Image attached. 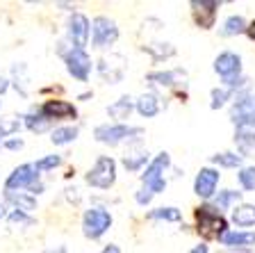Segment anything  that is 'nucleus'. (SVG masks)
I'll return each mask as SVG.
<instances>
[{
    "label": "nucleus",
    "instance_id": "nucleus-1",
    "mask_svg": "<svg viewBox=\"0 0 255 253\" xmlns=\"http://www.w3.org/2000/svg\"><path fill=\"white\" fill-rule=\"evenodd\" d=\"M196 222H198V233H201L203 238L207 240H214L219 238L221 240L226 235V219L221 217V212H217L214 206H201L196 210Z\"/></svg>",
    "mask_w": 255,
    "mask_h": 253
},
{
    "label": "nucleus",
    "instance_id": "nucleus-2",
    "mask_svg": "<svg viewBox=\"0 0 255 253\" xmlns=\"http://www.w3.org/2000/svg\"><path fill=\"white\" fill-rule=\"evenodd\" d=\"M117 180V162L107 155L96 160V164L89 169V174H87V183L91 187H98V190H110L112 185Z\"/></svg>",
    "mask_w": 255,
    "mask_h": 253
},
{
    "label": "nucleus",
    "instance_id": "nucleus-3",
    "mask_svg": "<svg viewBox=\"0 0 255 253\" xmlns=\"http://www.w3.org/2000/svg\"><path fill=\"white\" fill-rule=\"evenodd\" d=\"M169 167V155L166 153H159L153 162L146 167V171L141 174V180H143V187L150 192V194H159L164 192L166 187V180H164V169Z\"/></svg>",
    "mask_w": 255,
    "mask_h": 253
},
{
    "label": "nucleus",
    "instance_id": "nucleus-4",
    "mask_svg": "<svg viewBox=\"0 0 255 253\" xmlns=\"http://www.w3.org/2000/svg\"><path fill=\"white\" fill-rule=\"evenodd\" d=\"M110 226H112V215L107 210H103V208H91L82 217V231L91 240H98Z\"/></svg>",
    "mask_w": 255,
    "mask_h": 253
},
{
    "label": "nucleus",
    "instance_id": "nucleus-5",
    "mask_svg": "<svg viewBox=\"0 0 255 253\" xmlns=\"http://www.w3.org/2000/svg\"><path fill=\"white\" fill-rule=\"evenodd\" d=\"M130 135H141V128H130V126H123V123H112V126H98L94 130V137L103 144H110V146H117L119 142L128 139Z\"/></svg>",
    "mask_w": 255,
    "mask_h": 253
},
{
    "label": "nucleus",
    "instance_id": "nucleus-6",
    "mask_svg": "<svg viewBox=\"0 0 255 253\" xmlns=\"http://www.w3.org/2000/svg\"><path fill=\"white\" fill-rule=\"evenodd\" d=\"M91 39H94V46L98 48H105L112 46V43L119 39V27L117 23L107 18V16H98L91 25Z\"/></svg>",
    "mask_w": 255,
    "mask_h": 253
},
{
    "label": "nucleus",
    "instance_id": "nucleus-7",
    "mask_svg": "<svg viewBox=\"0 0 255 253\" xmlns=\"http://www.w3.org/2000/svg\"><path fill=\"white\" fill-rule=\"evenodd\" d=\"M64 62H66V69L73 78H78L80 82H85L91 73V57L82 50V48H71L69 53L64 55Z\"/></svg>",
    "mask_w": 255,
    "mask_h": 253
},
{
    "label": "nucleus",
    "instance_id": "nucleus-8",
    "mask_svg": "<svg viewBox=\"0 0 255 253\" xmlns=\"http://www.w3.org/2000/svg\"><path fill=\"white\" fill-rule=\"evenodd\" d=\"M233 121L235 126L242 128H255V96H242L233 105Z\"/></svg>",
    "mask_w": 255,
    "mask_h": 253
},
{
    "label": "nucleus",
    "instance_id": "nucleus-9",
    "mask_svg": "<svg viewBox=\"0 0 255 253\" xmlns=\"http://www.w3.org/2000/svg\"><path fill=\"white\" fill-rule=\"evenodd\" d=\"M89 18L82 14H73L69 18V39L73 41V48H82L85 50L87 41H89Z\"/></svg>",
    "mask_w": 255,
    "mask_h": 253
},
{
    "label": "nucleus",
    "instance_id": "nucleus-10",
    "mask_svg": "<svg viewBox=\"0 0 255 253\" xmlns=\"http://www.w3.org/2000/svg\"><path fill=\"white\" fill-rule=\"evenodd\" d=\"M34 180H37V169H34V164H21V167L14 169V171L9 174L5 187L9 192L11 190H21V187H32Z\"/></svg>",
    "mask_w": 255,
    "mask_h": 253
},
{
    "label": "nucleus",
    "instance_id": "nucleus-11",
    "mask_svg": "<svg viewBox=\"0 0 255 253\" xmlns=\"http://www.w3.org/2000/svg\"><path fill=\"white\" fill-rule=\"evenodd\" d=\"M214 71L226 80H235V75L242 71V57L237 53H221L214 59Z\"/></svg>",
    "mask_w": 255,
    "mask_h": 253
},
{
    "label": "nucleus",
    "instance_id": "nucleus-12",
    "mask_svg": "<svg viewBox=\"0 0 255 253\" xmlns=\"http://www.w3.org/2000/svg\"><path fill=\"white\" fill-rule=\"evenodd\" d=\"M217 185H219V171H214V169H201L196 180H194V192L201 199H210L217 192Z\"/></svg>",
    "mask_w": 255,
    "mask_h": 253
},
{
    "label": "nucleus",
    "instance_id": "nucleus-13",
    "mask_svg": "<svg viewBox=\"0 0 255 253\" xmlns=\"http://www.w3.org/2000/svg\"><path fill=\"white\" fill-rule=\"evenodd\" d=\"M41 114L46 116L48 121L50 119H73L78 114V110L71 103H66V100H46L41 107Z\"/></svg>",
    "mask_w": 255,
    "mask_h": 253
},
{
    "label": "nucleus",
    "instance_id": "nucleus-14",
    "mask_svg": "<svg viewBox=\"0 0 255 253\" xmlns=\"http://www.w3.org/2000/svg\"><path fill=\"white\" fill-rule=\"evenodd\" d=\"M191 7H194V18H196V23L201 27H212L214 25V18H217V9H219V2H205V0H194L191 2Z\"/></svg>",
    "mask_w": 255,
    "mask_h": 253
},
{
    "label": "nucleus",
    "instance_id": "nucleus-15",
    "mask_svg": "<svg viewBox=\"0 0 255 253\" xmlns=\"http://www.w3.org/2000/svg\"><path fill=\"white\" fill-rule=\"evenodd\" d=\"M101 75L105 80H110V82H119V80L123 78V71H126V66H123V57H119V55H110V57H103L101 59Z\"/></svg>",
    "mask_w": 255,
    "mask_h": 253
},
{
    "label": "nucleus",
    "instance_id": "nucleus-16",
    "mask_svg": "<svg viewBox=\"0 0 255 253\" xmlns=\"http://www.w3.org/2000/svg\"><path fill=\"white\" fill-rule=\"evenodd\" d=\"M223 247H228V249H246L251 247V244H255V233H226L221 238Z\"/></svg>",
    "mask_w": 255,
    "mask_h": 253
},
{
    "label": "nucleus",
    "instance_id": "nucleus-17",
    "mask_svg": "<svg viewBox=\"0 0 255 253\" xmlns=\"http://www.w3.org/2000/svg\"><path fill=\"white\" fill-rule=\"evenodd\" d=\"M233 222L237 226H255V206L242 203L233 210Z\"/></svg>",
    "mask_w": 255,
    "mask_h": 253
},
{
    "label": "nucleus",
    "instance_id": "nucleus-18",
    "mask_svg": "<svg viewBox=\"0 0 255 253\" xmlns=\"http://www.w3.org/2000/svg\"><path fill=\"white\" fill-rule=\"evenodd\" d=\"M137 112L141 116H155L159 112V100H157V96H153V94H143V96H139V100H137Z\"/></svg>",
    "mask_w": 255,
    "mask_h": 253
},
{
    "label": "nucleus",
    "instance_id": "nucleus-19",
    "mask_svg": "<svg viewBox=\"0 0 255 253\" xmlns=\"http://www.w3.org/2000/svg\"><path fill=\"white\" fill-rule=\"evenodd\" d=\"M246 21L242 18V16H230V18H226V23L221 25V34L223 37H235V34H242V32H246Z\"/></svg>",
    "mask_w": 255,
    "mask_h": 253
},
{
    "label": "nucleus",
    "instance_id": "nucleus-20",
    "mask_svg": "<svg viewBox=\"0 0 255 253\" xmlns=\"http://www.w3.org/2000/svg\"><path fill=\"white\" fill-rule=\"evenodd\" d=\"M185 80V73H182L180 69L175 71H157V73H150L148 80H153V82H159V84H166V87H173L178 80Z\"/></svg>",
    "mask_w": 255,
    "mask_h": 253
},
{
    "label": "nucleus",
    "instance_id": "nucleus-21",
    "mask_svg": "<svg viewBox=\"0 0 255 253\" xmlns=\"http://www.w3.org/2000/svg\"><path fill=\"white\" fill-rule=\"evenodd\" d=\"M130 110H132V100L128 98V96H123V98H119L114 105L107 107V112H110V116H114V119H128V114H130Z\"/></svg>",
    "mask_w": 255,
    "mask_h": 253
},
{
    "label": "nucleus",
    "instance_id": "nucleus-22",
    "mask_svg": "<svg viewBox=\"0 0 255 253\" xmlns=\"http://www.w3.org/2000/svg\"><path fill=\"white\" fill-rule=\"evenodd\" d=\"M7 199H9L21 212H30V210H34V208H37V201H34V196H25V194H14V192H7Z\"/></svg>",
    "mask_w": 255,
    "mask_h": 253
},
{
    "label": "nucleus",
    "instance_id": "nucleus-23",
    "mask_svg": "<svg viewBox=\"0 0 255 253\" xmlns=\"http://www.w3.org/2000/svg\"><path fill=\"white\" fill-rule=\"evenodd\" d=\"M75 137H78V128H57V130H53L50 142L57 144V146H64V144H71Z\"/></svg>",
    "mask_w": 255,
    "mask_h": 253
},
{
    "label": "nucleus",
    "instance_id": "nucleus-24",
    "mask_svg": "<svg viewBox=\"0 0 255 253\" xmlns=\"http://www.w3.org/2000/svg\"><path fill=\"white\" fill-rule=\"evenodd\" d=\"M143 50H148L155 59H166L175 53V48L171 43H150V46H143Z\"/></svg>",
    "mask_w": 255,
    "mask_h": 253
},
{
    "label": "nucleus",
    "instance_id": "nucleus-25",
    "mask_svg": "<svg viewBox=\"0 0 255 253\" xmlns=\"http://www.w3.org/2000/svg\"><path fill=\"white\" fill-rule=\"evenodd\" d=\"M150 219H164V222H180L182 215L178 208H157V210L150 212Z\"/></svg>",
    "mask_w": 255,
    "mask_h": 253
},
{
    "label": "nucleus",
    "instance_id": "nucleus-26",
    "mask_svg": "<svg viewBox=\"0 0 255 253\" xmlns=\"http://www.w3.org/2000/svg\"><path fill=\"white\" fill-rule=\"evenodd\" d=\"M242 158H244V155H237V153H217V155H212V162L219 164V167L233 169V167L242 164Z\"/></svg>",
    "mask_w": 255,
    "mask_h": 253
},
{
    "label": "nucleus",
    "instance_id": "nucleus-27",
    "mask_svg": "<svg viewBox=\"0 0 255 253\" xmlns=\"http://www.w3.org/2000/svg\"><path fill=\"white\" fill-rule=\"evenodd\" d=\"M239 196H242V192H233V190H223V192H219V196H217V210L221 208V210H226V208H230L235 203V201H239Z\"/></svg>",
    "mask_w": 255,
    "mask_h": 253
},
{
    "label": "nucleus",
    "instance_id": "nucleus-28",
    "mask_svg": "<svg viewBox=\"0 0 255 253\" xmlns=\"http://www.w3.org/2000/svg\"><path fill=\"white\" fill-rule=\"evenodd\" d=\"M48 123H50V121H48L41 112H39V114H27L25 116V126L30 128L32 132H43L48 128Z\"/></svg>",
    "mask_w": 255,
    "mask_h": 253
},
{
    "label": "nucleus",
    "instance_id": "nucleus-29",
    "mask_svg": "<svg viewBox=\"0 0 255 253\" xmlns=\"http://www.w3.org/2000/svg\"><path fill=\"white\" fill-rule=\"evenodd\" d=\"M146 160H148V153H146V151H137V153L126 155V158H123V164H126V169H130V171H137Z\"/></svg>",
    "mask_w": 255,
    "mask_h": 253
},
{
    "label": "nucleus",
    "instance_id": "nucleus-30",
    "mask_svg": "<svg viewBox=\"0 0 255 253\" xmlns=\"http://www.w3.org/2000/svg\"><path fill=\"white\" fill-rule=\"evenodd\" d=\"M233 96V89L230 87H221V89H212V110H219V107L226 105V100Z\"/></svg>",
    "mask_w": 255,
    "mask_h": 253
},
{
    "label": "nucleus",
    "instance_id": "nucleus-31",
    "mask_svg": "<svg viewBox=\"0 0 255 253\" xmlns=\"http://www.w3.org/2000/svg\"><path fill=\"white\" fill-rule=\"evenodd\" d=\"M239 183L244 190H255V167H244L239 171Z\"/></svg>",
    "mask_w": 255,
    "mask_h": 253
},
{
    "label": "nucleus",
    "instance_id": "nucleus-32",
    "mask_svg": "<svg viewBox=\"0 0 255 253\" xmlns=\"http://www.w3.org/2000/svg\"><path fill=\"white\" fill-rule=\"evenodd\" d=\"M21 128V121L18 119H9V121H0V144L7 142V135H11V132H16Z\"/></svg>",
    "mask_w": 255,
    "mask_h": 253
},
{
    "label": "nucleus",
    "instance_id": "nucleus-33",
    "mask_svg": "<svg viewBox=\"0 0 255 253\" xmlns=\"http://www.w3.org/2000/svg\"><path fill=\"white\" fill-rule=\"evenodd\" d=\"M62 164V158L59 155H48V158H41L37 160V164H34V169L37 171H48V169H55Z\"/></svg>",
    "mask_w": 255,
    "mask_h": 253
},
{
    "label": "nucleus",
    "instance_id": "nucleus-34",
    "mask_svg": "<svg viewBox=\"0 0 255 253\" xmlns=\"http://www.w3.org/2000/svg\"><path fill=\"white\" fill-rule=\"evenodd\" d=\"M7 219H9V222H14V224H30V219H27L21 210H14L9 217H7Z\"/></svg>",
    "mask_w": 255,
    "mask_h": 253
},
{
    "label": "nucleus",
    "instance_id": "nucleus-35",
    "mask_svg": "<svg viewBox=\"0 0 255 253\" xmlns=\"http://www.w3.org/2000/svg\"><path fill=\"white\" fill-rule=\"evenodd\" d=\"M150 199H153V194H150V192L146 190V187H141V190L137 192V203H141V206H146V203H148Z\"/></svg>",
    "mask_w": 255,
    "mask_h": 253
},
{
    "label": "nucleus",
    "instance_id": "nucleus-36",
    "mask_svg": "<svg viewBox=\"0 0 255 253\" xmlns=\"http://www.w3.org/2000/svg\"><path fill=\"white\" fill-rule=\"evenodd\" d=\"M7 148H11V151H16V148H23V142L21 139H9V142H5Z\"/></svg>",
    "mask_w": 255,
    "mask_h": 253
},
{
    "label": "nucleus",
    "instance_id": "nucleus-37",
    "mask_svg": "<svg viewBox=\"0 0 255 253\" xmlns=\"http://www.w3.org/2000/svg\"><path fill=\"white\" fill-rule=\"evenodd\" d=\"M246 34H249V37H251V39H253V41H255V21L251 23L249 27H246Z\"/></svg>",
    "mask_w": 255,
    "mask_h": 253
},
{
    "label": "nucleus",
    "instance_id": "nucleus-38",
    "mask_svg": "<svg viewBox=\"0 0 255 253\" xmlns=\"http://www.w3.org/2000/svg\"><path fill=\"white\" fill-rule=\"evenodd\" d=\"M189 253H207V247L205 244H198V247H194Z\"/></svg>",
    "mask_w": 255,
    "mask_h": 253
},
{
    "label": "nucleus",
    "instance_id": "nucleus-39",
    "mask_svg": "<svg viewBox=\"0 0 255 253\" xmlns=\"http://www.w3.org/2000/svg\"><path fill=\"white\" fill-rule=\"evenodd\" d=\"M7 87H9V82H7V78H0V94H5Z\"/></svg>",
    "mask_w": 255,
    "mask_h": 253
},
{
    "label": "nucleus",
    "instance_id": "nucleus-40",
    "mask_svg": "<svg viewBox=\"0 0 255 253\" xmlns=\"http://www.w3.org/2000/svg\"><path fill=\"white\" fill-rule=\"evenodd\" d=\"M103 253H119V247H114V244H110V247H105V251Z\"/></svg>",
    "mask_w": 255,
    "mask_h": 253
},
{
    "label": "nucleus",
    "instance_id": "nucleus-41",
    "mask_svg": "<svg viewBox=\"0 0 255 253\" xmlns=\"http://www.w3.org/2000/svg\"><path fill=\"white\" fill-rule=\"evenodd\" d=\"M221 253H251V251H244V249H237V251H235V249H226V251H221Z\"/></svg>",
    "mask_w": 255,
    "mask_h": 253
},
{
    "label": "nucleus",
    "instance_id": "nucleus-42",
    "mask_svg": "<svg viewBox=\"0 0 255 253\" xmlns=\"http://www.w3.org/2000/svg\"><path fill=\"white\" fill-rule=\"evenodd\" d=\"M48 253H66V249H64V247H57V249H50Z\"/></svg>",
    "mask_w": 255,
    "mask_h": 253
},
{
    "label": "nucleus",
    "instance_id": "nucleus-43",
    "mask_svg": "<svg viewBox=\"0 0 255 253\" xmlns=\"http://www.w3.org/2000/svg\"><path fill=\"white\" fill-rule=\"evenodd\" d=\"M0 217H5V208L0 206Z\"/></svg>",
    "mask_w": 255,
    "mask_h": 253
}]
</instances>
